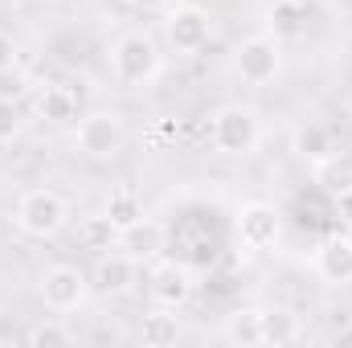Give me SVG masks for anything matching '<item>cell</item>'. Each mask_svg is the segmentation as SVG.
I'll return each instance as SVG.
<instances>
[{
  "instance_id": "15",
  "label": "cell",
  "mask_w": 352,
  "mask_h": 348,
  "mask_svg": "<svg viewBox=\"0 0 352 348\" xmlns=\"http://www.w3.org/2000/svg\"><path fill=\"white\" fill-rule=\"evenodd\" d=\"M221 340L238 348H258L263 345V312L258 307H238L221 320Z\"/></svg>"
},
{
  "instance_id": "30",
  "label": "cell",
  "mask_w": 352,
  "mask_h": 348,
  "mask_svg": "<svg viewBox=\"0 0 352 348\" xmlns=\"http://www.w3.org/2000/svg\"><path fill=\"white\" fill-rule=\"evenodd\" d=\"M349 238H352V230H349Z\"/></svg>"
},
{
  "instance_id": "17",
  "label": "cell",
  "mask_w": 352,
  "mask_h": 348,
  "mask_svg": "<svg viewBox=\"0 0 352 348\" xmlns=\"http://www.w3.org/2000/svg\"><path fill=\"white\" fill-rule=\"evenodd\" d=\"M119 242H123L135 259H156V254L164 250V226L152 221V217H144V221H135L131 230H123Z\"/></svg>"
},
{
  "instance_id": "24",
  "label": "cell",
  "mask_w": 352,
  "mask_h": 348,
  "mask_svg": "<svg viewBox=\"0 0 352 348\" xmlns=\"http://www.w3.org/2000/svg\"><path fill=\"white\" fill-rule=\"evenodd\" d=\"M16 66V41L8 33H0V74H8Z\"/></svg>"
},
{
  "instance_id": "10",
  "label": "cell",
  "mask_w": 352,
  "mask_h": 348,
  "mask_svg": "<svg viewBox=\"0 0 352 348\" xmlns=\"http://www.w3.org/2000/svg\"><path fill=\"white\" fill-rule=\"evenodd\" d=\"M192 270L184 266V262L176 259H160L152 270H148V291H152V299H156V307H184L188 303V295H192Z\"/></svg>"
},
{
  "instance_id": "16",
  "label": "cell",
  "mask_w": 352,
  "mask_h": 348,
  "mask_svg": "<svg viewBox=\"0 0 352 348\" xmlns=\"http://www.w3.org/2000/svg\"><path fill=\"white\" fill-rule=\"evenodd\" d=\"M180 340V320H176L173 307H156V312H148L144 316V324H140V345L148 348H168Z\"/></svg>"
},
{
  "instance_id": "3",
  "label": "cell",
  "mask_w": 352,
  "mask_h": 348,
  "mask_svg": "<svg viewBox=\"0 0 352 348\" xmlns=\"http://www.w3.org/2000/svg\"><path fill=\"white\" fill-rule=\"evenodd\" d=\"M70 226V205L62 193L54 188H29L21 201H16V230L29 234V238H58L62 230Z\"/></svg>"
},
{
  "instance_id": "27",
  "label": "cell",
  "mask_w": 352,
  "mask_h": 348,
  "mask_svg": "<svg viewBox=\"0 0 352 348\" xmlns=\"http://www.w3.org/2000/svg\"><path fill=\"white\" fill-rule=\"evenodd\" d=\"M140 4H144V8H160L164 0H140Z\"/></svg>"
},
{
  "instance_id": "29",
  "label": "cell",
  "mask_w": 352,
  "mask_h": 348,
  "mask_svg": "<svg viewBox=\"0 0 352 348\" xmlns=\"http://www.w3.org/2000/svg\"><path fill=\"white\" fill-rule=\"evenodd\" d=\"M41 4H54V0H41Z\"/></svg>"
},
{
  "instance_id": "11",
  "label": "cell",
  "mask_w": 352,
  "mask_h": 348,
  "mask_svg": "<svg viewBox=\"0 0 352 348\" xmlns=\"http://www.w3.org/2000/svg\"><path fill=\"white\" fill-rule=\"evenodd\" d=\"M316 274H320L324 287H349L352 283V238L349 234H332L328 242H320Z\"/></svg>"
},
{
  "instance_id": "8",
  "label": "cell",
  "mask_w": 352,
  "mask_h": 348,
  "mask_svg": "<svg viewBox=\"0 0 352 348\" xmlns=\"http://www.w3.org/2000/svg\"><path fill=\"white\" fill-rule=\"evenodd\" d=\"M234 226H238L242 246L254 250V254L274 250L278 238H283V221H278L274 205H266V201H246V205L238 209V221H234Z\"/></svg>"
},
{
  "instance_id": "2",
  "label": "cell",
  "mask_w": 352,
  "mask_h": 348,
  "mask_svg": "<svg viewBox=\"0 0 352 348\" xmlns=\"http://www.w3.org/2000/svg\"><path fill=\"white\" fill-rule=\"evenodd\" d=\"M263 140V119L254 107L246 102H226L217 115H213V148L221 156H250Z\"/></svg>"
},
{
  "instance_id": "25",
  "label": "cell",
  "mask_w": 352,
  "mask_h": 348,
  "mask_svg": "<svg viewBox=\"0 0 352 348\" xmlns=\"http://www.w3.org/2000/svg\"><path fill=\"white\" fill-rule=\"evenodd\" d=\"M336 213H340L344 230H352V188H344V193H336Z\"/></svg>"
},
{
  "instance_id": "22",
  "label": "cell",
  "mask_w": 352,
  "mask_h": 348,
  "mask_svg": "<svg viewBox=\"0 0 352 348\" xmlns=\"http://www.w3.org/2000/svg\"><path fill=\"white\" fill-rule=\"evenodd\" d=\"M25 340L33 348H50V345H74V332L62 324V320H41L25 332Z\"/></svg>"
},
{
  "instance_id": "1",
  "label": "cell",
  "mask_w": 352,
  "mask_h": 348,
  "mask_svg": "<svg viewBox=\"0 0 352 348\" xmlns=\"http://www.w3.org/2000/svg\"><path fill=\"white\" fill-rule=\"evenodd\" d=\"M160 70H164V58L148 33H123L111 45V74L119 87H152Z\"/></svg>"
},
{
  "instance_id": "19",
  "label": "cell",
  "mask_w": 352,
  "mask_h": 348,
  "mask_svg": "<svg viewBox=\"0 0 352 348\" xmlns=\"http://www.w3.org/2000/svg\"><path fill=\"white\" fill-rule=\"evenodd\" d=\"M107 217H111V221H115V230L123 234V230H131L135 221H144L148 213H144L140 193L123 184V188H115V193H111V201H107Z\"/></svg>"
},
{
  "instance_id": "13",
  "label": "cell",
  "mask_w": 352,
  "mask_h": 348,
  "mask_svg": "<svg viewBox=\"0 0 352 348\" xmlns=\"http://www.w3.org/2000/svg\"><path fill=\"white\" fill-rule=\"evenodd\" d=\"M263 312V345H295L299 336H303V324H299V316H295V307H287V303H266L258 307Z\"/></svg>"
},
{
  "instance_id": "20",
  "label": "cell",
  "mask_w": 352,
  "mask_h": 348,
  "mask_svg": "<svg viewBox=\"0 0 352 348\" xmlns=\"http://www.w3.org/2000/svg\"><path fill=\"white\" fill-rule=\"evenodd\" d=\"M311 173H316V184H324V188L336 197V193L352 188V156L349 152H332L328 160L311 164Z\"/></svg>"
},
{
  "instance_id": "14",
  "label": "cell",
  "mask_w": 352,
  "mask_h": 348,
  "mask_svg": "<svg viewBox=\"0 0 352 348\" xmlns=\"http://www.w3.org/2000/svg\"><path fill=\"white\" fill-rule=\"evenodd\" d=\"M307 4H295V0H274L266 8V33L278 37V41H295L307 33Z\"/></svg>"
},
{
  "instance_id": "4",
  "label": "cell",
  "mask_w": 352,
  "mask_h": 348,
  "mask_svg": "<svg viewBox=\"0 0 352 348\" xmlns=\"http://www.w3.org/2000/svg\"><path fill=\"white\" fill-rule=\"evenodd\" d=\"M90 279L78 270V266H70V262H58V266H50V270H41V279H37V295H41V303L54 312V316H70V312H82L90 299Z\"/></svg>"
},
{
  "instance_id": "18",
  "label": "cell",
  "mask_w": 352,
  "mask_h": 348,
  "mask_svg": "<svg viewBox=\"0 0 352 348\" xmlns=\"http://www.w3.org/2000/svg\"><path fill=\"white\" fill-rule=\"evenodd\" d=\"M115 242H119V230H115V221L107 213H90V217L78 221V246L82 250L107 254V250H115Z\"/></svg>"
},
{
  "instance_id": "9",
  "label": "cell",
  "mask_w": 352,
  "mask_h": 348,
  "mask_svg": "<svg viewBox=\"0 0 352 348\" xmlns=\"http://www.w3.org/2000/svg\"><path fill=\"white\" fill-rule=\"evenodd\" d=\"M140 283V259L135 254H98L94 262V274H90V287L107 299H127Z\"/></svg>"
},
{
  "instance_id": "5",
  "label": "cell",
  "mask_w": 352,
  "mask_h": 348,
  "mask_svg": "<svg viewBox=\"0 0 352 348\" xmlns=\"http://www.w3.org/2000/svg\"><path fill=\"white\" fill-rule=\"evenodd\" d=\"M234 70L246 87H266L283 74V50H278V37L270 33H254L246 37L238 50H234Z\"/></svg>"
},
{
  "instance_id": "6",
  "label": "cell",
  "mask_w": 352,
  "mask_h": 348,
  "mask_svg": "<svg viewBox=\"0 0 352 348\" xmlns=\"http://www.w3.org/2000/svg\"><path fill=\"white\" fill-rule=\"evenodd\" d=\"M74 144L90 160H115L123 152V144H127L123 115H115V111H90V115H82Z\"/></svg>"
},
{
  "instance_id": "7",
  "label": "cell",
  "mask_w": 352,
  "mask_h": 348,
  "mask_svg": "<svg viewBox=\"0 0 352 348\" xmlns=\"http://www.w3.org/2000/svg\"><path fill=\"white\" fill-rule=\"evenodd\" d=\"M213 37V17L201 4H176L173 12L164 17V41L173 54H201Z\"/></svg>"
},
{
  "instance_id": "26",
  "label": "cell",
  "mask_w": 352,
  "mask_h": 348,
  "mask_svg": "<svg viewBox=\"0 0 352 348\" xmlns=\"http://www.w3.org/2000/svg\"><path fill=\"white\" fill-rule=\"evenodd\" d=\"M332 345H336V348H349L352 345V324H349V320L340 324V332H332Z\"/></svg>"
},
{
  "instance_id": "28",
  "label": "cell",
  "mask_w": 352,
  "mask_h": 348,
  "mask_svg": "<svg viewBox=\"0 0 352 348\" xmlns=\"http://www.w3.org/2000/svg\"><path fill=\"white\" fill-rule=\"evenodd\" d=\"M295 4H307V8H316V4H320V0H295Z\"/></svg>"
},
{
  "instance_id": "23",
  "label": "cell",
  "mask_w": 352,
  "mask_h": 348,
  "mask_svg": "<svg viewBox=\"0 0 352 348\" xmlns=\"http://www.w3.org/2000/svg\"><path fill=\"white\" fill-rule=\"evenodd\" d=\"M21 123H25V119H21V107L0 94V144H12V140L21 135Z\"/></svg>"
},
{
  "instance_id": "21",
  "label": "cell",
  "mask_w": 352,
  "mask_h": 348,
  "mask_svg": "<svg viewBox=\"0 0 352 348\" xmlns=\"http://www.w3.org/2000/svg\"><path fill=\"white\" fill-rule=\"evenodd\" d=\"M37 115H41L45 123H70V119L78 115V98L66 87H45L37 94Z\"/></svg>"
},
{
  "instance_id": "12",
  "label": "cell",
  "mask_w": 352,
  "mask_h": 348,
  "mask_svg": "<svg viewBox=\"0 0 352 348\" xmlns=\"http://www.w3.org/2000/svg\"><path fill=\"white\" fill-rule=\"evenodd\" d=\"M291 148H295V156H299V160H307V164H320V160H328V156L336 152V131H332L328 123H316V119H307V123H299V127H295V135H291Z\"/></svg>"
}]
</instances>
